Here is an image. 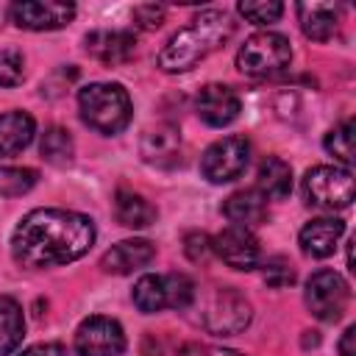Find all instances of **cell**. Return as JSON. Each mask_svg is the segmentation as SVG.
Listing matches in <instances>:
<instances>
[{"mask_svg":"<svg viewBox=\"0 0 356 356\" xmlns=\"http://www.w3.org/2000/svg\"><path fill=\"white\" fill-rule=\"evenodd\" d=\"M261 273H264V284H267V286H275V289L289 286V284L295 281V270H292L284 259H273V261H267Z\"/></svg>","mask_w":356,"mask_h":356,"instance_id":"30","label":"cell"},{"mask_svg":"<svg viewBox=\"0 0 356 356\" xmlns=\"http://www.w3.org/2000/svg\"><path fill=\"white\" fill-rule=\"evenodd\" d=\"M248 159H250V142L245 136H222L203 150L200 172L211 184H228L245 172Z\"/></svg>","mask_w":356,"mask_h":356,"instance_id":"7","label":"cell"},{"mask_svg":"<svg viewBox=\"0 0 356 356\" xmlns=\"http://www.w3.org/2000/svg\"><path fill=\"white\" fill-rule=\"evenodd\" d=\"M234 19L228 11L206 8L200 11L186 28L170 36V42L161 47L156 64L164 72H186L195 64H200L206 56L220 50L234 36Z\"/></svg>","mask_w":356,"mask_h":356,"instance_id":"2","label":"cell"},{"mask_svg":"<svg viewBox=\"0 0 356 356\" xmlns=\"http://www.w3.org/2000/svg\"><path fill=\"white\" fill-rule=\"evenodd\" d=\"M256 189H259L264 197H273V200L286 197L289 189H292V167H289L284 159H278V156H267V159L259 164Z\"/></svg>","mask_w":356,"mask_h":356,"instance_id":"21","label":"cell"},{"mask_svg":"<svg viewBox=\"0 0 356 356\" xmlns=\"http://www.w3.org/2000/svg\"><path fill=\"white\" fill-rule=\"evenodd\" d=\"M86 53L92 58H97L100 64H108V67H117V64H125L134 50H136V36L131 31H92L86 33Z\"/></svg>","mask_w":356,"mask_h":356,"instance_id":"13","label":"cell"},{"mask_svg":"<svg viewBox=\"0 0 356 356\" xmlns=\"http://www.w3.org/2000/svg\"><path fill=\"white\" fill-rule=\"evenodd\" d=\"M289 61H292L289 39L273 31L253 33L250 39H245V44L236 53V70L250 78H270L286 70Z\"/></svg>","mask_w":356,"mask_h":356,"instance_id":"4","label":"cell"},{"mask_svg":"<svg viewBox=\"0 0 356 356\" xmlns=\"http://www.w3.org/2000/svg\"><path fill=\"white\" fill-rule=\"evenodd\" d=\"M211 250H214V248H211V239H209L203 231L186 234V239H184V253L189 256V261H206Z\"/></svg>","mask_w":356,"mask_h":356,"instance_id":"31","label":"cell"},{"mask_svg":"<svg viewBox=\"0 0 356 356\" xmlns=\"http://www.w3.org/2000/svg\"><path fill=\"white\" fill-rule=\"evenodd\" d=\"M345 234V222L337 220V217H317V220H309L303 228H300V248L306 256H314V259H325L337 250V242L339 236Z\"/></svg>","mask_w":356,"mask_h":356,"instance_id":"16","label":"cell"},{"mask_svg":"<svg viewBox=\"0 0 356 356\" xmlns=\"http://www.w3.org/2000/svg\"><path fill=\"white\" fill-rule=\"evenodd\" d=\"M25 58L19 50L14 47H6L0 50V86H17L25 75Z\"/></svg>","mask_w":356,"mask_h":356,"instance_id":"29","label":"cell"},{"mask_svg":"<svg viewBox=\"0 0 356 356\" xmlns=\"http://www.w3.org/2000/svg\"><path fill=\"white\" fill-rule=\"evenodd\" d=\"M303 300L309 306V312L323 320V323H334L342 317L345 306H348V284L342 281L339 273L334 270H317L312 273V278L306 281V292Z\"/></svg>","mask_w":356,"mask_h":356,"instance_id":"8","label":"cell"},{"mask_svg":"<svg viewBox=\"0 0 356 356\" xmlns=\"http://www.w3.org/2000/svg\"><path fill=\"white\" fill-rule=\"evenodd\" d=\"M222 214L239 228L261 225L267 220V197L259 189H239L222 203Z\"/></svg>","mask_w":356,"mask_h":356,"instance_id":"18","label":"cell"},{"mask_svg":"<svg viewBox=\"0 0 356 356\" xmlns=\"http://www.w3.org/2000/svg\"><path fill=\"white\" fill-rule=\"evenodd\" d=\"M39 150H42V159L47 164H56V167H67L72 161V153H75V145H72V136L70 131L53 125L42 134V142H39Z\"/></svg>","mask_w":356,"mask_h":356,"instance_id":"23","label":"cell"},{"mask_svg":"<svg viewBox=\"0 0 356 356\" xmlns=\"http://www.w3.org/2000/svg\"><path fill=\"white\" fill-rule=\"evenodd\" d=\"M353 342H356V325H348L342 339H339V356H356Z\"/></svg>","mask_w":356,"mask_h":356,"instance_id":"35","label":"cell"},{"mask_svg":"<svg viewBox=\"0 0 356 356\" xmlns=\"http://www.w3.org/2000/svg\"><path fill=\"white\" fill-rule=\"evenodd\" d=\"M339 14H342V8L337 3H300L298 6L300 31L312 42L331 39L334 31H337V25H339Z\"/></svg>","mask_w":356,"mask_h":356,"instance_id":"17","label":"cell"},{"mask_svg":"<svg viewBox=\"0 0 356 356\" xmlns=\"http://www.w3.org/2000/svg\"><path fill=\"white\" fill-rule=\"evenodd\" d=\"M22 337H25L22 306L14 298L0 295V356H8L11 350H17Z\"/></svg>","mask_w":356,"mask_h":356,"instance_id":"22","label":"cell"},{"mask_svg":"<svg viewBox=\"0 0 356 356\" xmlns=\"http://www.w3.org/2000/svg\"><path fill=\"white\" fill-rule=\"evenodd\" d=\"M19 356H67V350L58 342H39V345L25 348Z\"/></svg>","mask_w":356,"mask_h":356,"instance_id":"34","label":"cell"},{"mask_svg":"<svg viewBox=\"0 0 356 356\" xmlns=\"http://www.w3.org/2000/svg\"><path fill=\"white\" fill-rule=\"evenodd\" d=\"M323 145L337 161H342L345 170H350V164H353V120H342L337 128H331L325 134Z\"/></svg>","mask_w":356,"mask_h":356,"instance_id":"25","label":"cell"},{"mask_svg":"<svg viewBox=\"0 0 356 356\" xmlns=\"http://www.w3.org/2000/svg\"><path fill=\"white\" fill-rule=\"evenodd\" d=\"M78 356H120L125 350V331L114 317L92 314L75 331Z\"/></svg>","mask_w":356,"mask_h":356,"instance_id":"9","label":"cell"},{"mask_svg":"<svg viewBox=\"0 0 356 356\" xmlns=\"http://www.w3.org/2000/svg\"><path fill=\"white\" fill-rule=\"evenodd\" d=\"M95 242V222L67 209H33L11 234V253L22 267L42 270L81 259Z\"/></svg>","mask_w":356,"mask_h":356,"instance_id":"1","label":"cell"},{"mask_svg":"<svg viewBox=\"0 0 356 356\" xmlns=\"http://www.w3.org/2000/svg\"><path fill=\"white\" fill-rule=\"evenodd\" d=\"M211 248L234 270H245L248 273V270L259 267V261H261V248H259V239L253 236L250 228L228 225L225 231H220L211 239Z\"/></svg>","mask_w":356,"mask_h":356,"instance_id":"11","label":"cell"},{"mask_svg":"<svg viewBox=\"0 0 356 356\" xmlns=\"http://www.w3.org/2000/svg\"><path fill=\"white\" fill-rule=\"evenodd\" d=\"M142 159L153 167L170 170L181 164V134L175 125H156L142 136Z\"/></svg>","mask_w":356,"mask_h":356,"instance_id":"15","label":"cell"},{"mask_svg":"<svg viewBox=\"0 0 356 356\" xmlns=\"http://www.w3.org/2000/svg\"><path fill=\"white\" fill-rule=\"evenodd\" d=\"M195 108H197V117L211 125V128H225L231 125L236 117H239V97L231 86L225 83H206L200 92H197V100H195Z\"/></svg>","mask_w":356,"mask_h":356,"instance_id":"12","label":"cell"},{"mask_svg":"<svg viewBox=\"0 0 356 356\" xmlns=\"http://www.w3.org/2000/svg\"><path fill=\"white\" fill-rule=\"evenodd\" d=\"M181 356H245V353L231 350V348H217V345H200V342H189V345H184Z\"/></svg>","mask_w":356,"mask_h":356,"instance_id":"33","label":"cell"},{"mask_svg":"<svg viewBox=\"0 0 356 356\" xmlns=\"http://www.w3.org/2000/svg\"><path fill=\"white\" fill-rule=\"evenodd\" d=\"M33 134H36V122L28 111L0 114V156H17L31 145Z\"/></svg>","mask_w":356,"mask_h":356,"instance_id":"19","label":"cell"},{"mask_svg":"<svg viewBox=\"0 0 356 356\" xmlns=\"http://www.w3.org/2000/svg\"><path fill=\"white\" fill-rule=\"evenodd\" d=\"M200 323L209 334L217 337H234L248 328L250 323V303L242 292L234 286H214L203 306H200Z\"/></svg>","mask_w":356,"mask_h":356,"instance_id":"6","label":"cell"},{"mask_svg":"<svg viewBox=\"0 0 356 356\" xmlns=\"http://www.w3.org/2000/svg\"><path fill=\"white\" fill-rule=\"evenodd\" d=\"M134 22H136L142 31L161 28V22H164V6H156V3L136 6V8H134Z\"/></svg>","mask_w":356,"mask_h":356,"instance_id":"32","label":"cell"},{"mask_svg":"<svg viewBox=\"0 0 356 356\" xmlns=\"http://www.w3.org/2000/svg\"><path fill=\"white\" fill-rule=\"evenodd\" d=\"M8 17L17 28L25 31H56L72 22L75 6L56 0H19L8 6Z\"/></svg>","mask_w":356,"mask_h":356,"instance_id":"10","label":"cell"},{"mask_svg":"<svg viewBox=\"0 0 356 356\" xmlns=\"http://www.w3.org/2000/svg\"><path fill=\"white\" fill-rule=\"evenodd\" d=\"M36 170L31 167H8L0 164V195L3 197H19L36 186Z\"/></svg>","mask_w":356,"mask_h":356,"instance_id":"26","label":"cell"},{"mask_svg":"<svg viewBox=\"0 0 356 356\" xmlns=\"http://www.w3.org/2000/svg\"><path fill=\"white\" fill-rule=\"evenodd\" d=\"M303 197L323 211H339L353 203V172L334 164H317L303 175Z\"/></svg>","mask_w":356,"mask_h":356,"instance_id":"5","label":"cell"},{"mask_svg":"<svg viewBox=\"0 0 356 356\" xmlns=\"http://www.w3.org/2000/svg\"><path fill=\"white\" fill-rule=\"evenodd\" d=\"M164 278V295H167V309H186L195 300V284L184 273H167Z\"/></svg>","mask_w":356,"mask_h":356,"instance_id":"27","label":"cell"},{"mask_svg":"<svg viewBox=\"0 0 356 356\" xmlns=\"http://www.w3.org/2000/svg\"><path fill=\"white\" fill-rule=\"evenodd\" d=\"M6 11H8V8H0V19H3V14H6Z\"/></svg>","mask_w":356,"mask_h":356,"instance_id":"36","label":"cell"},{"mask_svg":"<svg viewBox=\"0 0 356 356\" xmlns=\"http://www.w3.org/2000/svg\"><path fill=\"white\" fill-rule=\"evenodd\" d=\"M236 11L253 25H273L281 19L284 6L278 0H248V3H239Z\"/></svg>","mask_w":356,"mask_h":356,"instance_id":"28","label":"cell"},{"mask_svg":"<svg viewBox=\"0 0 356 356\" xmlns=\"http://www.w3.org/2000/svg\"><path fill=\"white\" fill-rule=\"evenodd\" d=\"M134 306L142 314H156L167 309V295H164V278L161 275H142L134 286Z\"/></svg>","mask_w":356,"mask_h":356,"instance_id":"24","label":"cell"},{"mask_svg":"<svg viewBox=\"0 0 356 356\" xmlns=\"http://www.w3.org/2000/svg\"><path fill=\"white\" fill-rule=\"evenodd\" d=\"M81 120L106 136H114L131 122V97L120 83H89L78 92Z\"/></svg>","mask_w":356,"mask_h":356,"instance_id":"3","label":"cell"},{"mask_svg":"<svg viewBox=\"0 0 356 356\" xmlns=\"http://www.w3.org/2000/svg\"><path fill=\"white\" fill-rule=\"evenodd\" d=\"M156 256V245L147 242V239H122L117 245H111L103 259H100V267L103 273H111V275H128L134 270H142L153 261Z\"/></svg>","mask_w":356,"mask_h":356,"instance_id":"14","label":"cell"},{"mask_svg":"<svg viewBox=\"0 0 356 356\" xmlns=\"http://www.w3.org/2000/svg\"><path fill=\"white\" fill-rule=\"evenodd\" d=\"M114 214L125 228H147L159 217L156 206L145 195L131 192V189H120L114 195Z\"/></svg>","mask_w":356,"mask_h":356,"instance_id":"20","label":"cell"}]
</instances>
